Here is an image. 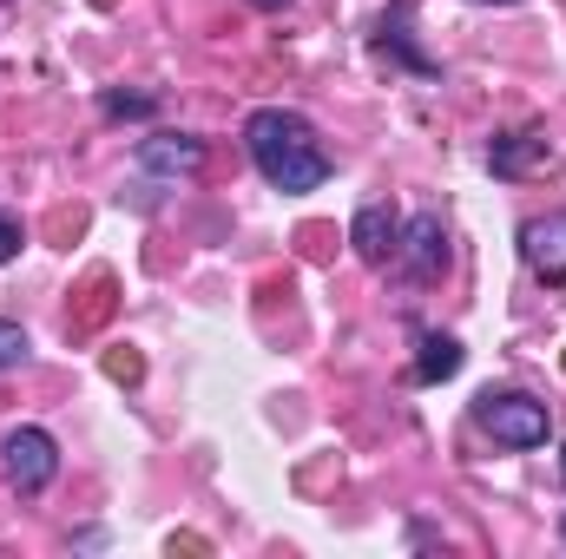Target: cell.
Segmentation results:
<instances>
[{
    "label": "cell",
    "instance_id": "cell-1",
    "mask_svg": "<svg viewBox=\"0 0 566 559\" xmlns=\"http://www.w3.org/2000/svg\"><path fill=\"white\" fill-rule=\"evenodd\" d=\"M244 151L277 191H316L329 178V151L316 145V126L290 106H258L244 119Z\"/></svg>",
    "mask_w": 566,
    "mask_h": 559
},
{
    "label": "cell",
    "instance_id": "cell-2",
    "mask_svg": "<svg viewBox=\"0 0 566 559\" xmlns=\"http://www.w3.org/2000/svg\"><path fill=\"white\" fill-rule=\"evenodd\" d=\"M474 428L494 434L501 447H547L554 415H547V402H534L521 389H501V395L488 389V395H474Z\"/></svg>",
    "mask_w": 566,
    "mask_h": 559
},
{
    "label": "cell",
    "instance_id": "cell-3",
    "mask_svg": "<svg viewBox=\"0 0 566 559\" xmlns=\"http://www.w3.org/2000/svg\"><path fill=\"white\" fill-rule=\"evenodd\" d=\"M0 474H7L13 494H40V487L60 474V447H53V434H46V428H13V434L0 441Z\"/></svg>",
    "mask_w": 566,
    "mask_h": 559
},
{
    "label": "cell",
    "instance_id": "cell-4",
    "mask_svg": "<svg viewBox=\"0 0 566 559\" xmlns=\"http://www.w3.org/2000/svg\"><path fill=\"white\" fill-rule=\"evenodd\" d=\"M396 264H402L416 283H434L441 271H448V231H441V218H416V224H402V251H396Z\"/></svg>",
    "mask_w": 566,
    "mask_h": 559
},
{
    "label": "cell",
    "instance_id": "cell-5",
    "mask_svg": "<svg viewBox=\"0 0 566 559\" xmlns=\"http://www.w3.org/2000/svg\"><path fill=\"white\" fill-rule=\"evenodd\" d=\"M521 257L547 283H566V211H547V218L521 224Z\"/></svg>",
    "mask_w": 566,
    "mask_h": 559
},
{
    "label": "cell",
    "instance_id": "cell-6",
    "mask_svg": "<svg viewBox=\"0 0 566 559\" xmlns=\"http://www.w3.org/2000/svg\"><path fill=\"white\" fill-rule=\"evenodd\" d=\"M349 244H356L363 264H396V251H402V218H396L389 204H363L356 224H349Z\"/></svg>",
    "mask_w": 566,
    "mask_h": 559
},
{
    "label": "cell",
    "instance_id": "cell-7",
    "mask_svg": "<svg viewBox=\"0 0 566 559\" xmlns=\"http://www.w3.org/2000/svg\"><path fill=\"white\" fill-rule=\"evenodd\" d=\"M488 165H494V178H527V171H547V165H554L547 133H541V126H527V133L494 139V145H488Z\"/></svg>",
    "mask_w": 566,
    "mask_h": 559
},
{
    "label": "cell",
    "instance_id": "cell-8",
    "mask_svg": "<svg viewBox=\"0 0 566 559\" xmlns=\"http://www.w3.org/2000/svg\"><path fill=\"white\" fill-rule=\"evenodd\" d=\"M139 165L151 178H185L205 165V145L185 139V133H158V139H139Z\"/></svg>",
    "mask_w": 566,
    "mask_h": 559
},
{
    "label": "cell",
    "instance_id": "cell-9",
    "mask_svg": "<svg viewBox=\"0 0 566 559\" xmlns=\"http://www.w3.org/2000/svg\"><path fill=\"white\" fill-rule=\"evenodd\" d=\"M409 27H416V7H409V0H396V7L382 13V33H376V46H382V53H396L409 73H434V60L416 46V33H409Z\"/></svg>",
    "mask_w": 566,
    "mask_h": 559
},
{
    "label": "cell",
    "instance_id": "cell-10",
    "mask_svg": "<svg viewBox=\"0 0 566 559\" xmlns=\"http://www.w3.org/2000/svg\"><path fill=\"white\" fill-rule=\"evenodd\" d=\"M461 342L454 336H422V356H416V382L434 389V382H448V376H461Z\"/></svg>",
    "mask_w": 566,
    "mask_h": 559
},
{
    "label": "cell",
    "instance_id": "cell-11",
    "mask_svg": "<svg viewBox=\"0 0 566 559\" xmlns=\"http://www.w3.org/2000/svg\"><path fill=\"white\" fill-rule=\"evenodd\" d=\"M27 349H33V342H27V329L0 316V369H20V362H27Z\"/></svg>",
    "mask_w": 566,
    "mask_h": 559
},
{
    "label": "cell",
    "instance_id": "cell-12",
    "mask_svg": "<svg viewBox=\"0 0 566 559\" xmlns=\"http://www.w3.org/2000/svg\"><path fill=\"white\" fill-rule=\"evenodd\" d=\"M106 113H113V119H145L151 99H145V93H106Z\"/></svg>",
    "mask_w": 566,
    "mask_h": 559
},
{
    "label": "cell",
    "instance_id": "cell-13",
    "mask_svg": "<svg viewBox=\"0 0 566 559\" xmlns=\"http://www.w3.org/2000/svg\"><path fill=\"white\" fill-rule=\"evenodd\" d=\"M20 244H27L20 218H7V211H0V264H13V257H20Z\"/></svg>",
    "mask_w": 566,
    "mask_h": 559
},
{
    "label": "cell",
    "instance_id": "cell-14",
    "mask_svg": "<svg viewBox=\"0 0 566 559\" xmlns=\"http://www.w3.org/2000/svg\"><path fill=\"white\" fill-rule=\"evenodd\" d=\"M106 376H113V382H139V356H133V349H113V356H106Z\"/></svg>",
    "mask_w": 566,
    "mask_h": 559
},
{
    "label": "cell",
    "instance_id": "cell-15",
    "mask_svg": "<svg viewBox=\"0 0 566 559\" xmlns=\"http://www.w3.org/2000/svg\"><path fill=\"white\" fill-rule=\"evenodd\" d=\"M251 7H283V0H251Z\"/></svg>",
    "mask_w": 566,
    "mask_h": 559
},
{
    "label": "cell",
    "instance_id": "cell-16",
    "mask_svg": "<svg viewBox=\"0 0 566 559\" xmlns=\"http://www.w3.org/2000/svg\"><path fill=\"white\" fill-rule=\"evenodd\" d=\"M488 7H514V0H488Z\"/></svg>",
    "mask_w": 566,
    "mask_h": 559
},
{
    "label": "cell",
    "instance_id": "cell-17",
    "mask_svg": "<svg viewBox=\"0 0 566 559\" xmlns=\"http://www.w3.org/2000/svg\"><path fill=\"white\" fill-rule=\"evenodd\" d=\"M560 481H566V454H560Z\"/></svg>",
    "mask_w": 566,
    "mask_h": 559
},
{
    "label": "cell",
    "instance_id": "cell-18",
    "mask_svg": "<svg viewBox=\"0 0 566 559\" xmlns=\"http://www.w3.org/2000/svg\"><path fill=\"white\" fill-rule=\"evenodd\" d=\"M560 540H566V520H560Z\"/></svg>",
    "mask_w": 566,
    "mask_h": 559
}]
</instances>
